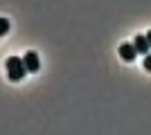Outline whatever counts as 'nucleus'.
<instances>
[{
	"label": "nucleus",
	"instance_id": "nucleus-1",
	"mask_svg": "<svg viewBox=\"0 0 151 135\" xmlns=\"http://www.w3.org/2000/svg\"><path fill=\"white\" fill-rule=\"evenodd\" d=\"M5 68H7V77H9V81H20V79L27 74L25 61L18 59V56H9L5 61Z\"/></svg>",
	"mask_w": 151,
	"mask_h": 135
},
{
	"label": "nucleus",
	"instance_id": "nucleus-2",
	"mask_svg": "<svg viewBox=\"0 0 151 135\" xmlns=\"http://www.w3.org/2000/svg\"><path fill=\"white\" fill-rule=\"evenodd\" d=\"M135 54H138V50H135V45H133V43H122L120 45V56L124 59L126 63H131L133 59H135Z\"/></svg>",
	"mask_w": 151,
	"mask_h": 135
},
{
	"label": "nucleus",
	"instance_id": "nucleus-3",
	"mask_svg": "<svg viewBox=\"0 0 151 135\" xmlns=\"http://www.w3.org/2000/svg\"><path fill=\"white\" fill-rule=\"evenodd\" d=\"M23 61H25V65H27V72H38V68H41V61H38L36 52H27L25 56H23Z\"/></svg>",
	"mask_w": 151,
	"mask_h": 135
},
{
	"label": "nucleus",
	"instance_id": "nucleus-4",
	"mask_svg": "<svg viewBox=\"0 0 151 135\" xmlns=\"http://www.w3.org/2000/svg\"><path fill=\"white\" fill-rule=\"evenodd\" d=\"M133 45H135V50H138V54H149V50H151V43H149V39H147V34L142 36H135V41H133Z\"/></svg>",
	"mask_w": 151,
	"mask_h": 135
},
{
	"label": "nucleus",
	"instance_id": "nucleus-5",
	"mask_svg": "<svg viewBox=\"0 0 151 135\" xmlns=\"http://www.w3.org/2000/svg\"><path fill=\"white\" fill-rule=\"evenodd\" d=\"M7 32H9V20L2 18L0 20V34H7Z\"/></svg>",
	"mask_w": 151,
	"mask_h": 135
},
{
	"label": "nucleus",
	"instance_id": "nucleus-6",
	"mask_svg": "<svg viewBox=\"0 0 151 135\" xmlns=\"http://www.w3.org/2000/svg\"><path fill=\"white\" fill-rule=\"evenodd\" d=\"M145 70L151 72V52H149V54H145Z\"/></svg>",
	"mask_w": 151,
	"mask_h": 135
},
{
	"label": "nucleus",
	"instance_id": "nucleus-7",
	"mask_svg": "<svg viewBox=\"0 0 151 135\" xmlns=\"http://www.w3.org/2000/svg\"><path fill=\"white\" fill-rule=\"evenodd\" d=\"M147 39H149V43H151V29H149V32H147Z\"/></svg>",
	"mask_w": 151,
	"mask_h": 135
}]
</instances>
